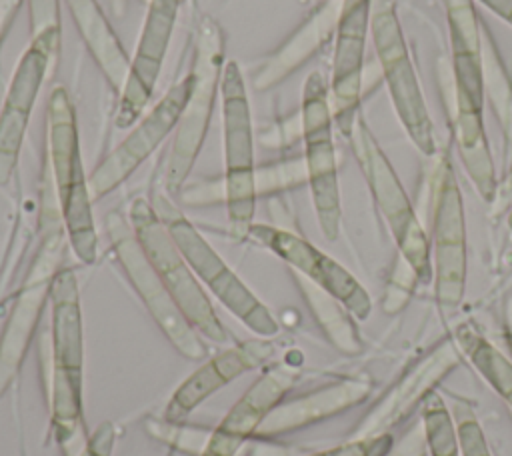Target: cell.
<instances>
[{
	"label": "cell",
	"instance_id": "1",
	"mask_svg": "<svg viewBox=\"0 0 512 456\" xmlns=\"http://www.w3.org/2000/svg\"><path fill=\"white\" fill-rule=\"evenodd\" d=\"M48 154L58 192L62 226L82 264H94L98 234L92 218V196L82 168L74 104L64 86H54L48 96Z\"/></svg>",
	"mask_w": 512,
	"mask_h": 456
},
{
	"label": "cell",
	"instance_id": "2",
	"mask_svg": "<svg viewBox=\"0 0 512 456\" xmlns=\"http://www.w3.org/2000/svg\"><path fill=\"white\" fill-rule=\"evenodd\" d=\"M52 392L50 414L58 444L66 450L74 444L78 432L84 430L82 404V366L84 336L82 312L76 274L60 268L54 276L52 290Z\"/></svg>",
	"mask_w": 512,
	"mask_h": 456
},
{
	"label": "cell",
	"instance_id": "3",
	"mask_svg": "<svg viewBox=\"0 0 512 456\" xmlns=\"http://www.w3.org/2000/svg\"><path fill=\"white\" fill-rule=\"evenodd\" d=\"M222 130H224V202L230 236L236 242L248 238L256 212V168L252 116L242 70L228 60L220 80Z\"/></svg>",
	"mask_w": 512,
	"mask_h": 456
},
{
	"label": "cell",
	"instance_id": "4",
	"mask_svg": "<svg viewBox=\"0 0 512 456\" xmlns=\"http://www.w3.org/2000/svg\"><path fill=\"white\" fill-rule=\"evenodd\" d=\"M222 62H224V32L214 18L204 16L198 26L194 58L190 68V74L194 76V86L178 118L172 146L168 152V162L164 172V186L168 194H178L204 144L214 102L220 92V80H222V68H224Z\"/></svg>",
	"mask_w": 512,
	"mask_h": 456
},
{
	"label": "cell",
	"instance_id": "5",
	"mask_svg": "<svg viewBox=\"0 0 512 456\" xmlns=\"http://www.w3.org/2000/svg\"><path fill=\"white\" fill-rule=\"evenodd\" d=\"M130 226L150 260L152 268L164 282L172 300L176 302L188 324L204 338L224 344L230 340L224 324L220 322L210 298L200 286V280L184 260L174 244L166 226L158 218L154 206L144 198H134L130 204Z\"/></svg>",
	"mask_w": 512,
	"mask_h": 456
},
{
	"label": "cell",
	"instance_id": "6",
	"mask_svg": "<svg viewBox=\"0 0 512 456\" xmlns=\"http://www.w3.org/2000/svg\"><path fill=\"white\" fill-rule=\"evenodd\" d=\"M152 206L196 278L202 280L210 292L252 332L264 338L278 334L280 328L270 310L252 294V290L220 258L194 224L168 200V196L156 194Z\"/></svg>",
	"mask_w": 512,
	"mask_h": 456
},
{
	"label": "cell",
	"instance_id": "7",
	"mask_svg": "<svg viewBox=\"0 0 512 456\" xmlns=\"http://www.w3.org/2000/svg\"><path fill=\"white\" fill-rule=\"evenodd\" d=\"M348 138L370 186L372 198L398 246V254H402L416 270L420 282H430L432 260L426 232L410 204L400 178L396 176L392 164L380 150L376 138L360 114H356Z\"/></svg>",
	"mask_w": 512,
	"mask_h": 456
},
{
	"label": "cell",
	"instance_id": "8",
	"mask_svg": "<svg viewBox=\"0 0 512 456\" xmlns=\"http://www.w3.org/2000/svg\"><path fill=\"white\" fill-rule=\"evenodd\" d=\"M332 118L328 84L320 72H312L302 88L300 128L304 138V164L310 194L318 226L328 240L338 238L342 218Z\"/></svg>",
	"mask_w": 512,
	"mask_h": 456
},
{
	"label": "cell",
	"instance_id": "9",
	"mask_svg": "<svg viewBox=\"0 0 512 456\" xmlns=\"http://www.w3.org/2000/svg\"><path fill=\"white\" fill-rule=\"evenodd\" d=\"M370 32L400 124L424 156H434L436 142L432 118L428 114L398 16L388 0H380L372 10Z\"/></svg>",
	"mask_w": 512,
	"mask_h": 456
},
{
	"label": "cell",
	"instance_id": "10",
	"mask_svg": "<svg viewBox=\"0 0 512 456\" xmlns=\"http://www.w3.org/2000/svg\"><path fill=\"white\" fill-rule=\"evenodd\" d=\"M434 298L442 314L456 310L466 290V218L452 162L442 154L432 174Z\"/></svg>",
	"mask_w": 512,
	"mask_h": 456
},
{
	"label": "cell",
	"instance_id": "11",
	"mask_svg": "<svg viewBox=\"0 0 512 456\" xmlns=\"http://www.w3.org/2000/svg\"><path fill=\"white\" fill-rule=\"evenodd\" d=\"M106 230L126 278L138 292L150 316L156 320L158 328L182 356L190 360H202L206 356V346L200 334L178 310L164 282L146 258L130 222H126L120 212L112 210L106 216Z\"/></svg>",
	"mask_w": 512,
	"mask_h": 456
},
{
	"label": "cell",
	"instance_id": "12",
	"mask_svg": "<svg viewBox=\"0 0 512 456\" xmlns=\"http://www.w3.org/2000/svg\"><path fill=\"white\" fill-rule=\"evenodd\" d=\"M62 258L64 232L56 226L42 238L0 336V396L10 388L20 372L28 344L32 342L42 318L44 304L50 298L52 282L60 270Z\"/></svg>",
	"mask_w": 512,
	"mask_h": 456
},
{
	"label": "cell",
	"instance_id": "13",
	"mask_svg": "<svg viewBox=\"0 0 512 456\" xmlns=\"http://www.w3.org/2000/svg\"><path fill=\"white\" fill-rule=\"evenodd\" d=\"M192 86V74L180 78L138 122V126L92 170L88 178L92 202L118 188L160 146V142L172 130H176L178 118L188 102Z\"/></svg>",
	"mask_w": 512,
	"mask_h": 456
},
{
	"label": "cell",
	"instance_id": "14",
	"mask_svg": "<svg viewBox=\"0 0 512 456\" xmlns=\"http://www.w3.org/2000/svg\"><path fill=\"white\" fill-rule=\"evenodd\" d=\"M248 238L274 252L294 272L302 274L332 294L336 300H340L356 320H366L370 316L372 300L362 284L342 264H338L334 258L324 254L302 236L284 228L254 222Z\"/></svg>",
	"mask_w": 512,
	"mask_h": 456
},
{
	"label": "cell",
	"instance_id": "15",
	"mask_svg": "<svg viewBox=\"0 0 512 456\" xmlns=\"http://www.w3.org/2000/svg\"><path fill=\"white\" fill-rule=\"evenodd\" d=\"M372 0H342L336 24V44L330 74V108L338 128L348 136L356 118L360 94L366 36L370 30Z\"/></svg>",
	"mask_w": 512,
	"mask_h": 456
},
{
	"label": "cell",
	"instance_id": "16",
	"mask_svg": "<svg viewBox=\"0 0 512 456\" xmlns=\"http://www.w3.org/2000/svg\"><path fill=\"white\" fill-rule=\"evenodd\" d=\"M180 2L182 0H148V10L136 54L130 60V70L120 92V102L114 118V124L118 128L132 126L152 98L172 38Z\"/></svg>",
	"mask_w": 512,
	"mask_h": 456
},
{
	"label": "cell",
	"instance_id": "17",
	"mask_svg": "<svg viewBox=\"0 0 512 456\" xmlns=\"http://www.w3.org/2000/svg\"><path fill=\"white\" fill-rule=\"evenodd\" d=\"M460 362L456 344L450 340L438 344L432 352L420 358L362 418L354 432L356 438H368L390 432L392 426L410 416L418 404L436 388V384L450 374Z\"/></svg>",
	"mask_w": 512,
	"mask_h": 456
},
{
	"label": "cell",
	"instance_id": "18",
	"mask_svg": "<svg viewBox=\"0 0 512 456\" xmlns=\"http://www.w3.org/2000/svg\"><path fill=\"white\" fill-rule=\"evenodd\" d=\"M446 18L452 50L454 120L482 118L484 68H482V20L472 0H446Z\"/></svg>",
	"mask_w": 512,
	"mask_h": 456
},
{
	"label": "cell",
	"instance_id": "19",
	"mask_svg": "<svg viewBox=\"0 0 512 456\" xmlns=\"http://www.w3.org/2000/svg\"><path fill=\"white\" fill-rule=\"evenodd\" d=\"M50 66V54L40 44L30 42L12 72L0 110V186L10 182L18 166L30 114Z\"/></svg>",
	"mask_w": 512,
	"mask_h": 456
},
{
	"label": "cell",
	"instance_id": "20",
	"mask_svg": "<svg viewBox=\"0 0 512 456\" xmlns=\"http://www.w3.org/2000/svg\"><path fill=\"white\" fill-rule=\"evenodd\" d=\"M298 374L288 366H272L236 400L220 424L212 430L202 456H234L240 446L256 434L264 418L276 408Z\"/></svg>",
	"mask_w": 512,
	"mask_h": 456
},
{
	"label": "cell",
	"instance_id": "21",
	"mask_svg": "<svg viewBox=\"0 0 512 456\" xmlns=\"http://www.w3.org/2000/svg\"><path fill=\"white\" fill-rule=\"evenodd\" d=\"M272 352L274 346L266 340H244L232 348L222 350L214 358L206 360L174 390L164 418L168 422L184 420L194 408H198L222 386L236 380L244 372L262 366L272 356Z\"/></svg>",
	"mask_w": 512,
	"mask_h": 456
},
{
	"label": "cell",
	"instance_id": "22",
	"mask_svg": "<svg viewBox=\"0 0 512 456\" xmlns=\"http://www.w3.org/2000/svg\"><path fill=\"white\" fill-rule=\"evenodd\" d=\"M372 390V384L362 378H342L330 384H324L308 394L296 396L292 400L280 402L258 426V438H268L298 430L320 420H326L334 414H340L352 406L362 404Z\"/></svg>",
	"mask_w": 512,
	"mask_h": 456
},
{
	"label": "cell",
	"instance_id": "23",
	"mask_svg": "<svg viewBox=\"0 0 512 456\" xmlns=\"http://www.w3.org/2000/svg\"><path fill=\"white\" fill-rule=\"evenodd\" d=\"M340 6L342 0H326L322 6H318L290 34V38L262 62L252 78L254 90L264 92L274 88L302 64H306L318 50H322L324 44L336 34Z\"/></svg>",
	"mask_w": 512,
	"mask_h": 456
},
{
	"label": "cell",
	"instance_id": "24",
	"mask_svg": "<svg viewBox=\"0 0 512 456\" xmlns=\"http://www.w3.org/2000/svg\"><path fill=\"white\" fill-rule=\"evenodd\" d=\"M74 24L86 44L88 52L92 54L94 62L98 64L100 72L104 74L106 82L114 92H122L130 70V58L112 30L108 18L104 16L100 4L96 0H64Z\"/></svg>",
	"mask_w": 512,
	"mask_h": 456
},
{
	"label": "cell",
	"instance_id": "25",
	"mask_svg": "<svg viewBox=\"0 0 512 456\" xmlns=\"http://www.w3.org/2000/svg\"><path fill=\"white\" fill-rule=\"evenodd\" d=\"M292 276L330 344L344 354H358L362 350V340L346 306L302 274L292 270Z\"/></svg>",
	"mask_w": 512,
	"mask_h": 456
},
{
	"label": "cell",
	"instance_id": "26",
	"mask_svg": "<svg viewBox=\"0 0 512 456\" xmlns=\"http://www.w3.org/2000/svg\"><path fill=\"white\" fill-rule=\"evenodd\" d=\"M454 342L476 368V372L484 378V382L512 410V360L506 358L468 322H462L454 328Z\"/></svg>",
	"mask_w": 512,
	"mask_h": 456
},
{
	"label": "cell",
	"instance_id": "27",
	"mask_svg": "<svg viewBox=\"0 0 512 456\" xmlns=\"http://www.w3.org/2000/svg\"><path fill=\"white\" fill-rule=\"evenodd\" d=\"M482 38V68H484V96L494 110V116L500 122V130L504 136V148L508 162L512 160V80L508 76L506 66L494 46L490 30L480 26Z\"/></svg>",
	"mask_w": 512,
	"mask_h": 456
},
{
	"label": "cell",
	"instance_id": "28",
	"mask_svg": "<svg viewBox=\"0 0 512 456\" xmlns=\"http://www.w3.org/2000/svg\"><path fill=\"white\" fill-rule=\"evenodd\" d=\"M422 428L430 456H462L454 416L436 390L422 402Z\"/></svg>",
	"mask_w": 512,
	"mask_h": 456
},
{
	"label": "cell",
	"instance_id": "29",
	"mask_svg": "<svg viewBox=\"0 0 512 456\" xmlns=\"http://www.w3.org/2000/svg\"><path fill=\"white\" fill-rule=\"evenodd\" d=\"M30 14V36L34 44H40L48 54L52 64L60 54V0H28Z\"/></svg>",
	"mask_w": 512,
	"mask_h": 456
},
{
	"label": "cell",
	"instance_id": "30",
	"mask_svg": "<svg viewBox=\"0 0 512 456\" xmlns=\"http://www.w3.org/2000/svg\"><path fill=\"white\" fill-rule=\"evenodd\" d=\"M452 416H454V424H456V434H458V442H460V454L462 456H492L484 430L476 418V414L472 412V408L462 402L456 400L452 406Z\"/></svg>",
	"mask_w": 512,
	"mask_h": 456
},
{
	"label": "cell",
	"instance_id": "31",
	"mask_svg": "<svg viewBox=\"0 0 512 456\" xmlns=\"http://www.w3.org/2000/svg\"><path fill=\"white\" fill-rule=\"evenodd\" d=\"M418 282H420V278H418L416 270L408 264V260L402 254H398L394 260L392 274L386 284V292L382 298V310L386 314L400 312L406 306V302L410 300Z\"/></svg>",
	"mask_w": 512,
	"mask_h": 456
},
{
	"label": "cell",
	"instance_id": "32",
	"mask_svg": "<svg viewBox=\"0 0 512 456\" xmlns=\"http://www.w3.org/2000/svg\"><path fill=\"white\" fill-rule=\"evenodd\" d=\"M304 180H308L304 160H290V162H282V164L258 170L256 172V192L282 190V188L298 186Z\"/></svg>",
	"mask_w": 512,
	"mask_h": 456
},
{
	"label": "cell",
	"instance_id": "33",
	"mask_svg": "<svg viewBox=\"0 0 512 456\" xmlns=\"http://www.w3.org/2000/svg\"><path fill=\"white\" fill-rule=\"evenodd\" d=\"M394 444V438L390 432L368 436V438H356L350 442H344L340 446L304 454V456H386Z\"/></svg>",
	"mask_w": 512,
	"mask_h": 456
},
{
	"label": "cell",
	"instance_id": "34",
	"mask_svg": "<svg viewBox=\"0 0 512 456\" xmlns=\"http://www.w3.org/2000/svg\"><path fill=\"white\" fill-rule=\"evenodd\" d=\"M114 438H116L114 424L108 420L100 422L96 426V430L92 432V436L86 440V444L78 456H110Z\"/></svg>",
	"mask_w": 512,
	"mask_h": 456
},
{
	"label": "cell",
	"instance_id": "35",
	"mask_svg": "<svg viewBox=\"0 0 512 456\" xmlns=\"http://www.w3.org/2000/svg\"><path fill=\"white\" fill-rule=\"evenodd\" d=\"M426 454V438L422 422L410 426L398 442L392 444L386 456H424Z\"/></svg>",
	"mask_w": 512,
	"mask_h": 456
},
{
	"label": "cell",
	"instance_id": "36",
	"mask_svg": "<svg viewBox=\"0 0 512 456\" xmlns=\"http://www.w3.org/2000/svg\"><path fill=\"white\" fill-rule=\"evenodd\" d=\"M510 208H512V166L508 168L506 176L498 182L496 194H494V198L490 202V214L492 216H500V214H504Z\"/></svg>",
	"mask_w": 512,
	"mask_h": 456
},
{
	"label": "cell",
	"instance_id": "37",
	"mask_svg": "<svg viewBox=\"0 0 512 456\" xmlns=\"http://www.w3.org/2000/svg\"><path fill=\"white\" fill-rule=\"evenodd\" d=\"M22 0H0V44L6 38V32L20 8Z\"/></svg>",
	"mask_w": 512,
	"mask_h": 456
},
{
	"label": "cell",
	"instance_id": "38",
	"mask_svg": "<svg viewBox=\"0 0 512 456\" xmlns=\"http://www.w3.org/2000/svg\"><path fill=\"white\" fill-rule=\"evenodd\" d=\"M480 4H484L488 10H492L496 16H500L502 20H506L508 24H512V0H478Z\"/></svg>",
	"mask_w": 512,
	"mask_h": 456
},
{
	"label": "cell",
	"instance_id": "39",
	"mask_svg": "<svg viewBox=\"0 0 512 456\" xmlns=\"http://www.w3.org/2000/svg\"><path fill=\"white\" fill-rule=\"evenodd\" d=\"M504 316H506V332H508V342H510V348H512V296L506 300Z\"/></svg>",
	"mask_w": 512,
	"mask_h": 456
},
{
	"label": "cell",
	"instance_id": "40",
	"mask_svg": "<svg viewBox=\"0 0 512 456\" xmlns=\"http://www.w3.org/2000/svg\"><path fill=\"white\" fill-rule=\"evenodd\" d=\"M108 6L114 16H124L126 12V0H108Z\"/></svg>",
	"mask_w": 512,
	"mask_h": 456
},
{
	"label": "cell",
	"instance_id": "41",
	"mask_svg": "<svg viewBox=\"0 0 512 456\" xmlns=\"http://www.w3.org/2000/svg\"><path fill=\"white\" fill-rule=\"evenodd\" d=\"M508 228L512 230V208H510V212H508Z\"/></svg>",
	"mask_w": 512,
	"mask_h": 456
},
{
	"label": "cell",
	"instance_id": "42",
	"mask_svg": "<svg viewBox=\"0 0 512 456\" xmlns=\"http://www.w3.org/2000/svg\"><path fill=\"white\" fill-rule=\"evenodd\" d=\"M142 2H146V4H148V0H142Z\"/></svg>",
	"mask_w": 512,
	"mask_h": 456
}]
</instances>
